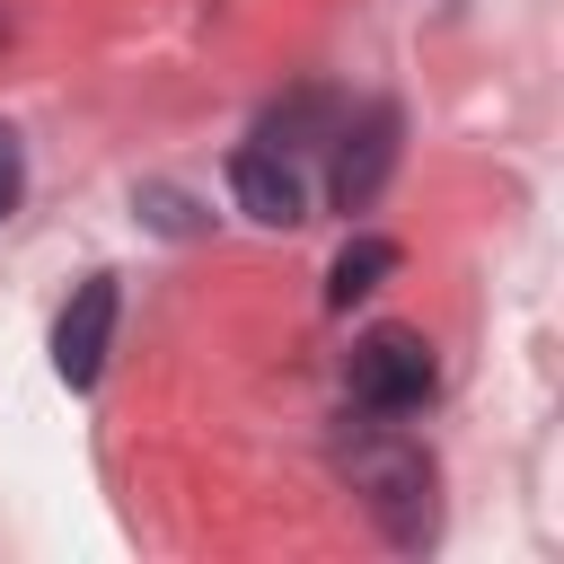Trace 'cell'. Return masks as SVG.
<instances>
[{
  "mask_svg": "<svg viewBox=\"0 0 564 564\" xmlns=\"http://www.w3.org/2000/svg\"><path fill=\"white\" fill-rule=\"evenodd\" d=\"M344 388H352L361 414H423L432 388H441V361H432L423 326H370L344 352Z\"/></svg>",
  "mask_w": 564,
  "mask_h": 564,
  "instance_id": "cell-1",
  "label": "cell"
},
{
  "mask_svg": "<svg viewBox=\"0 0 564 564\" xmlns=\"http://www.w3.org/2000/svg\"><path fill=\"white\" fill-rule=\"evenodd\" d=\"M344 467H352V485H361V502L379 511V529L397 538V546H423L432 538V458L414 449V441H361V449H344Z\"/></svg>",
  "mask_w": 564,
  "mask_h": 564,
  "instance_id": "cell-2",
  "label": "cell"
},
{
  "mask_svg": "<svg viewBox=\"0 0 564 564\" xmlns=\"http://www.w3.org/2000/svg\"><path fill=\"white\" fill-rule=\"evenodd\" d=\"M115 317H123L115 273H88V282L70 291V308L53 317V370H62L70 388H97V370H106V352H115Z\"/></svg>",
  "mask_w": 564,
  "mask_h": 564,
  "instance_id": "cell-3",
  "label": "cell"
},
{
  "mask_svg": "<svg viewBox=\"0 0 564 564\" xmlns=\"http://www.w3.org/2000/svg\"><path fill=\"white\" fill-rule=\"evenodd\" d=\"M397 167V106H361L344 132H335V167H326V194L335 212H370L379 185Z\"/></svg>",
  "mask_w": 564,
  "mask_h": 564,
  "instance_id": "cell-4",
  "label": "cell"
},
{
  "mask_svg": "<svg viewBox=\"0 0 564 564\" xmlns=\"http://www.w3.org/2000/svg\"><path fill=\"white\" fill-rule=\"evenodd\" d=\"M229 194H238V212L264 220V229L308 220V185H300V167H291L282 150H264V141H247V150L229 159Z\"/></svg>",
  "mask_w": 564,
  "mask_h": 564,
  "instance_id": "cell-5",
  "label": "cell"
},
{
  "mask_svg": "<svg viewBox=\"0 0 564 564\" xmlns=\"http://www.w3.org/2000/svg\"><path fill=\"white\" fill-rule=\"evenodd\" d=\"M397 264H405V256H397V238H370V229H361V238L335 256V273H326V300H335V308H352V300H370V291H379Z\"/></svg>",
  "mask_w": 564,
  "mask_h": 564,
  "instance_id": "cell-6",
  "label": "cell"
},
{
  "mask_svg": "<svg viewBox=\"0 0 564 564\" xmlns=\"http://www.w3.org/2000/svg\"><path fill=\"white\" fill-rule=\"evenodd\" d=\"M18 203H26V141L0 123V220H9Z\"/></svg>",
  "mask_w": 564,
  "mask_h": 564,
  "instance_id": "cell-7",
  "label": "cell"
},
{
  "mask_svg": "<svg viewBox=\"0 0 564 564\" xmlns=\"http://www.w3.org/2000/svg\"><path fill=\"white\" fill-rule=\"evenodd\" d=\"M0 44H9V18H0Z\"/></svg>",
  "mask_w": 564,
  "mask_h": 564,
  "instance_id": "cell-8",
  "label": "cell"
}]
</instances>
